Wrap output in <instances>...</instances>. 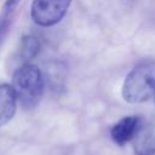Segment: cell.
I'll return each mask as SVG.
<instances>
[{"mask_svg":"<svg viewBox=\"0 0 155 155\" xmlns=\"http://www.w3.org/2000/svg\"><path fill=\"white\" fill-rule=\"evenodd\" d=\"M71 0H33L31 19L40 27H52L65 16Z\"/></svg>","mask_w":155,"mask_h":155,"instance_id":"cell-3","label":"cell"},{"mask_svg":"<svg viewBox=\"0 0 155 155\" xmlns=\"http://www.w3.org/2000/svg\"><path fill=\"white\" fill-rule=\"evenodd\" d=\"M40 48V44L36 38L31 36V35H27L22 39L21 41V46H19V56L22 58V61H30L31 58H34Z\"/></svg>","mask_w":155,"mask_h":155,"instance_id":"cell-7","label":"cell"},{"mask_svg":"<svg viewBox=\"0 0 155 155\" xmlns=\"http://www.w3.org/2000/svg\"><path fill=\"white\" fill-rule=\"evenodd\" d=\"M155 94V62H145L133 68L122 86V97L127 103H143Z\"/></svg>","mask_w":155,"mask_h":155,"instance_id":"cell-2","label":"cell"},{"mask_svg":"<svg viewBox=\"0 0 155 155\" xmlns=\"http://www.w3.org/2000/svg\"><path fill=\"white\" fill-rule=\"evenodd\" d=\"M18 2H19V0H7V1H6V5H5V7H4V13H2V19H1V22L5 21V19H7L8 15L11 13V11H13V8L17 6Z\"/></svg>","mask_w":155,"mask_h":155,"instance_id":"cell-8","label":"cell"},{"mask_svg":"<svg viewBox=\"0 0 155 155\" xmlns=\"http://www.w3.org/2000/svg\"><path fill=\"white\" fill-rule=\"evenodd\" d=\"M139 125V119L137 116H126L119 120L110 130V136L114 143L117 145H125L136 134Z\"/></svg>","mask_w":155,"mask_h":155,"instance_id":"cell-5","label":"cell"},{"mask_svg":"<svg viewBox=\"0 0 155 155\" xmlns=\"http://www.w3.org/2000/svg\"><path fill=\"white\" fill-rule=\"evenodd\" d=\"M12 88L17 101L25 109L36 107L44 92V78L41 70L30 63H24L13 74Z\"/></svg>","mask_w":155,"mask_h":155,"instance_id":"cell-1","label":"cell"},{"mask_svg":"<svg viewBox=\"0 0 155 155\" xmlns=\"http://www.w3.org/2000/svg\"><path fill=\"white\" fill-rule=\"evenodd\" d=\"M17 109V97L12 86L0 84V126L6 125Z\"/></svg>","mask_w":155,"mask_h":155,"instance_id":"cell-6","label":"cell"},{"mask_svg":"<svg viewBox=\"0 0 155 155\" xmlns=\"http://www.w3.org/2000/svg\"><path fill=\"white\" fill-rule=\"evenodd\" d=\"M132 140L136 155H155V122L137 130Z\"/></svg>","mask_w":155,"mask_h":155,"instance_id":"cell-4","label":"cell"}]
</instances>
